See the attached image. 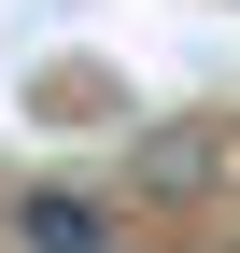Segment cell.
<instances>
[{
	"label": "cell",
	"instance_id": "cell-1",
	"mask_svg": "<svg viewBox=\"0 0 240 253\" xmlns=\"http://www.w3.org/2000/svg\"><path fill=\"white\" fill-rule=\"evenodd\" d=\"M14 239L28 253H99V211L85 197H14Z\"/></svg>",
	"mask_w": 240,
	"mask_h": 253
}]
</instances>
